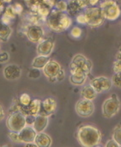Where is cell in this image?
Instances as JSON below:
<instances>
[{"label": "cell", "mask_w": 121, "mask_h": 147, "mask_svg": "<svg viewBox=\"0 0 121 147\" xmlns=\"http://www.w3.org/2000/svg\"><path fill=\"white\" fill-rule=\"evenodd\" d=\"M50 7L46 6V5L43 4V3L39 5V7H38V10H37V14H38L39 16L46 18L48 16V15L50 14Z\"/></svg>", "instance_id": "obj_24"}, {"label": "cell", "mask_w": 121, "mask_h": 147, "mask_svg": "<svg viewBox=\"0 0 121 147\" xmlns=\"http://www.w3.org/2000/svg\"><path fill=\"white\" fill-rule=\"evenodd\" d=\"M54 49V42L52 39H43L38 43L37 47V53L38 55L50 56Z\"/></svg>", "instance_id": "obj_13"}, {"label": "cell", "mask_w": 121, "mask_h": 147, "mask_svg": "<svg viewBox=\"0 0 121 147\" xmlns=\"http://www.w3.org/2000/svg\"><path fill=\"white\" fill-rule=\"evenodd\" d=\"M49 119L48 117L44 115L38 114L35 116V119L33 124V127L34 129L37 131V133L41 132L45 129V128L48 127Z\"/></svg>", "instance_id": "obj_17"}, {"label": "cell", "mask_w": 121, "mask_h": 147, "mask_svg": "<svg viewBox=\"0 0 121 147\" xmlns=\"http://www.w3.org/2000/svg\"><path fill=\"white\" fill-rule=\"evenodd\" d=\"M57 108V102L54 98L49 97L41 102V109L39 114L49 117L54 113Z\"/></svg>", "instance_id": "obj_12"}, {"label": "cell", "mask_w": 121, "mask_h": 147, "mask_svg": "<svg viewBox=\"0 0 121 147\" xmlns=\"http://www.w3.org/2000/svg\"><path fill=\"white\" fill-rule=\"evenodd\" d=\"M120 108V102L116 94H111L102 105V115L106 118H112L118 113Z\"/></svg>", "instance_id": "obj_4"}, {"label": "cell", "mask_w": 121, "mask_h": 147, "mask_svg": "<svg viewBox=\"0 0 121 147\" xmlns=\"http://www.w3.org/2000/svg\"><path fill=\"white\" fill-rule=\"evenodd\" d=\"M111 80L114 86L121 89V73H114Z\"/></svg>", "instance_id": "obj_26"}, {"label": "cell", "mask_w": 121, "mask_h": 147, "mask_svg": "<svg viewBox=\"0 0 121 147\" xmlns=\"http://www.w3.org/2000/svg\"><path fill=\"white\" fill-rule=\"evenodd\" d=\"M118 1H121V0H118Z\"/></svg>", "instance_id": "obj_50"}, {"label": "cell", "mask_w": 121, "mask_h": 147, "mask_svg": "<svg viewBox=\"0 0 121 147\" xmlns=\"http://www.w3.org/2000/svg\"><path fill=\"white\" fill-rule=\"evenodd\" d=\"M77 1L81 10H83V9H86L89 5V0H77Z\"/></svg>", "instance_id": "obj_34"}, {"label": "cell", "mask_w": 121, "mask_h": 147, "mask_svg": "<svg viewBox=\"0 0 121 147\" xmlns=\"http://www.w3.org/2000/svg\"><path fill=\"white\" fill-rule=\"evenodd\" d=\"M56 0H42V3L43 4L48 6V7H54L56 3Z\"/></svg>", "instance_id": "obj_38"}, {"label": "cell", "mask_w": 121, "mask_h": 147, "mask_svg": "<svg viewBox=\"0 0 121 147\" xmlns=\"http://www.w3.org/2000/svg\"><path fill=\"white\" fill-rule=\"evenodd\" d=\"M112 69L114 73H121V60H115L113 63Z\"/></svg>", "instance_id": "obj_33"}, {"label": "cell", "mask_w": 121, "mask_h": 147, "mask_svg": "<svg viewBox=\"0 0 121 147\" xmlns=\"http://www.w3.org/2000/svg\"><path fill=\"white\" fill-rule=\"evenodd\" d=\"M118 52H121V46H120V48H119Z\"/></svg>", "instance_id": "obj_48"}, {"label": "cell", "mask_w": 121, "mask_h": 147, "mask_svg": "<svg viewBox=\"0 0 121 147\" xmlns=\"http://www.w3.org/2000/svg\"><path fill=\"white\" fill-rule=\"evenodd\" d=\"M8 136L13 142L17 143V144L22 143L21 141H20V139L19 137V132H16V131H10V132L8 133Z\"/></svg>", "instance_id": "obj_29"}, {"label": "cell", "mask_w": 121, "mask_h": 147, "mask_svg": "<svg viewBox=\"0 0 121 147\" xmlns=\"http://www.w3.org/2000/svg\"><path fill=\"white\" fill-rule=\"evenodd\" d=\"M99 0H89V5L91 6H95L99 2Z\"/></svg>", "instance_id": "obj_43"}, {"label": "cell", "mask_w": 121, "mask_h": 147, "mask_svg": "<svg viewBox=\"0 0 121 147\" xmlns=\"http://www.w3.org/2000/svg\"><path fill=\"white\" fill-rule=\"evenodd\" d=\"M86 24L91 28H98L104 23L106 18L99 7L91 6L87 7L84 13Z\"/></svg>", "instance_id": "obj_3"}, {"label": "cell", "mask_w": 121, "mask_h": 147, "mask_svg": "<svg viewBox=\"0 0 121 147\" xmlns=\"http://www.w3.org/2000/svg\"><path fill=\"white\" fill-rule=\"evenodd\" d=\"M25 1H31V0H25Z\"/></svg>", "instance_id": "obj_49"}, {"label": "cell", "mask_w": 121, "mask_h": 147, "mask_svg": "<svg viewBox=\"0 0 121 147\" xmlns=\"http://www.w3.org/2000/svg\"><path fill=\"white\" fill-rule=\"evenodd\" d=\"M112 139L119 146H121V125H118L115 127L112 134Z\"/></svg>", "instance_id": "obj_23"}, {"label": "cell", "mask_w": 121, "mask_h": 147, "mask_svg": "<svg viewBox=\"0 0 121 147\" xmlns=\"http://www.w3.org/2000/svg\"><path fill=\"white\" fill-rule=\"evenodd\" d=\"M37 131L32 125H26L19 132V137L22 143L27 144L35 140Z\"/></svg>", "instance_id": "obj_16"}, {"label": "cell", "mask_w": 121, "mask_h": 147, "mask_svg": "<svg viewBox=\"0 0 121 147\" xmlns=\"http://www.w3.org/2000/svg\"><path fill=\"white\" fill-rule=\"evenodd\" d=\"M5 117V111L3 109V107L1 106V105L0 104V121H1Z\"/></svg>", "instance_id": "obj_42"}, {"label": "cell", "mask_w": 121, "mask_h": 147, "mask_svg": "<svg viewBox=\"0 0 121 147\" xmlns=\"http://www.w3.org/2000/svg\"><path fill=\"white\" fill-rule=\"evenodd\" d=\"M97 93L93 88L90 84L83 86L81 90V96L82 98L89 100H93L97 97Z\"/></svg>", "instance_id": "obj_19"}, {"label": "cell", "mask_w": 121, "mask_h": 147, "mask_svg": "<svg viewBox=\"0 0 121 147\" xmlns=\"http://www.w3.org/2000/svg\"><path fill=\"white\" fill-rule=\"evenodd\" d=\"M34 142L39 147H49L52 146V139L48 134L41 131L37 133Z\"/></svg>", "instance_id": "obj_18"}, {"label": "cell", "mask_w": 121, "mask_h": 147, "mask_svg": "<svg viewBox=\"0 0 121 147\" xmlns=\"http://www.w3.org/2000/svg\"><path fill=\"white\" fill-rule=\"evenodd\" d=\"M11 20H12L11 18L4 16V15H3L1 19V23L3 24H5V25H10V24L11 23Z\"/></svg>", "instance_id": "obj_39"}, {"label": "cell", "mask_w": 121, "mask_h": 147, "mask_svg": "<svg viewBox=\"0 0 121 147\" xmlns=\"http://www.w3.org/2000/svg\"><path fill=\"white\" fill-rule=\"evenodd\" d=\"M31 98L28 94L24 93L20 96L19 103L22 106H28L31 102Z\"/></svg>", "instance_id": "obj_27"}, {"label": "cell", "mask_w": 121, "mask_h": 147, "mask_svg": "<svg viewBox=\"0 0 121 147\" xmlns=\"http://www.w3.org/2000/svg\"><path fill=\"white\" fill-rule=\"evenodd\" d=\"M115 60H121V52H118L116 54V56H115Z\"/></svg>", "instance_id": "obj_45"}, {"label": "cell", "mask_w": 121, "mask_h": 147, "mask_svg": "<svg viewBox=\"0 0 121 147\" xmlns=\"http://www.w3.org/2000/svg\"><path fill=\"white\" fill-rule=\"evenodd\" d=\"M3 15L8 17V18H11V19H14V18H15V17L16 16V14L14 10V7H13V5H9L8 6L5 7Z\"/></svg>", "instance_id": "obj_28"}, {"label": "cell", "mask_w": 121, "mask_h": 147, "mask_svg": "<svg viewBox=\"0 0 121 147\" xmlns=\"http://www.w3.org/2000/svg\"><path fill=\"white\" fill-rule=\"evenodd\" d=\"M46 24L51 31L62 33L71 27L72 19L67 12L54 9L46 18Z\"/></svg>", "instance_id": "obj_2"}, {"label": "cell", "mask_w": 121, "mask_h": 147, "mask_svg": "<svg viewBox=\"0 0 121 147\" xmlns=\"http://www.w3.org/2000/svg\"><path fill=\"white\" fill-rule=\"evenodd\" d=\"M92 67L91 61L81 54H76L74 56L70 64V69L77 68V69H81L88 75L91 71Z\"/></svg>", "instance_id": "obj_7"}, {"label": "cell", "mask_w": 121, "mask_h": 147, "mask_svg": "<svg viewBox=\"0 0 121 147\" xmlns=\"http://www.w3.org/2000/svg\"><path fill=\"white\" fill-rule=\"evenodd\" d=\"M81 10L80 7L79 6L78 3H77V0H70L68 2V9L67 12L70 14L75 15Z\"/></svg>", "instance_id": "obj_22"}, {"label": "cell", "mask_w": 121, "mask_h": 147, "mask_svg": "<svg viewBox=\"0 0 121 147\" xmlns=\"http://www.w3.org/2000/svg\"><path fill=\"white\" fill-rule=\"evenodd\" d=\"M64 78H65V73H64L63 69H62L57 76H56V80H57V81H59V82H61V81H63L64 80Z\"/></svg>", "instance_id": "obj_40"}, {"label": "cell", "mask_w": 121, "mask_h": 147, "mask_svg": "<svg viewBox=\"0 0 121 147\" xmlns=\"http://www.w3.org/2000/svg\"><path fill=\"white\" fill-rule=\"evenodd\" d=\"M77 138L79 144L85 147L97 146L102 140V133L98 128L90 125H82L78 129Z\"/></svg>", "instance_id": "obj_1"}, {"label": "cell", "mask_w": 121, "mask_h": 147, "mask_svg": "<svg viewBox=\"0 0 121 147\" xmlns=\"http://www.w3.org/2000/svg\"><path fill=\"white\" fill-rule=\"evenodd\" d=\"M10 59V55L7 52H0V63L3 64L7 63Z\"/></svg>", "instance_id": "obj_32"}, {"label": "cell", "mask_w": 121, "mask_h": 147, "mask_svg": "<svg viewBox=\"0 0 121 147\" xmlns=\"http://www.w3.org/2000/svg\"><path fill=\"white\" fill-rule=\"evenodd\" d=\"M54 9L61 11V12H67L68 9V2H67L65 0H59V1H57L54 5Z\"/></svg>", "instance_id": "obj_25"}, {"label": "cell", "mask_w": 121, "mask_h": 147, "mask_svg": "<svg viewBox=\"0 0 121 147\" xmlns=\"http://www.w3.org/2000/svg\"><path fill=\"white\" fill-rule=\"evenodd\" d=\"M0 49H1V46H0Z\"/></svg>", "instance_id": "obj_52"}, {"label": "cell", "mask_w": 121, "mask_h": 147, "mask_svg": "<svg viewBox=\"0 0 121 147\" xmlns=\"http://www.w3.org/2000/svg\"><path fill=\"white\" fill-rule=\"evenodd\" d=\"M83 31L81 28L79 27H74L71 31V36L74 37V38H80L81 35H82Z\"/></svg>", "instance_id": "obj_30"}, {"label": "cell", "mask_w": 121, "mask_h": 147, "mask_svg": "<svg viewBox=\"0 0 121 147\" xmlns=\"http://www.w3.org/2000/svg\"><path fill=\"white\" fill-rule=\"evenodd\" d=\"M105 146L106 147H117V146H119L118 144H117V143L115 142V141L113 140V139H112V140L108 141Z\"/></svg>", "instance_id": "obj_41"}, {"label": "cell", "mask_w": 121, "mask_h": 147, "mask_svg": "<svg viewBox=\"0 0 121 147\" xmlns=\"http://www.w3.org/2000/svg\"><path fill=\"white\" fill-rule=\"evenodd\" d=\"M13 7H14V10L16 14H20L22 12V11H23V7H22V5L18 3H15V4L13 5Z\"/></svg>", "instance_id": "obj_36"}, {"label": "cell", "mask_w": 121, "mask_h": 147, "mask_svg": "<svg viewBox=\"0 0 121 147\" xmlns=\"http://www.w3.org/2000/svg\"><path fill=\"white\" fill-rule=\"evenodd\" d=\"M26 125L25 115L20 111L12 112L6 119V126L10 131L20 132Z\"/></svg>", "instance_id": "obj_6"}, {"label": "cell", "mask_w": 121, "mask_h": 147, "mask_svg": "<svg viewBox=\"0 0 121 147\" xmlns=\"http://www.w3.org/2000/svg\"><path fill=\"white\" fill-rule=\"evenodd\" d=\"M99 7L102 9L106 20L114 21L118 19L120 16V7L114 0H106L100 3Z\"/></svg>", "instance_id": "obj_5"}, {"label": "cell", "mask_w": 121, "mask_h": 147, "mask_svg": "<svg viewBox=\"0 0 121 147\" xmlns=\"http://www.w3.org/2000/svg\"><path fill=\"white\" fill-rule=\"evenodd\" d=\"M12 1V0H2L3 2H4V3H10L11 1Z\"/></svg>", "instance_id": "obj_47"}, {"label": "cell", "mask_w": 121, "mask_h": 147, "mask_svg": "<svg viewBox=\"0 0 121 147\" xmlns=\"http://www.w3.org/2000/svg\"><path fill=\"white\" fill-rule=\"evenodd\" d=\"M44 30L38 24H31L26 30V35L29 40L33 44H38L44 37Z\"/></svg>", "instance_id": "obj_10"}, {"label": "cell", "mask_w": 121, "mask_h": 147, "mask_svg": "<svg viewBox=\"0 0 121 147\" xmlns=\"http://www.w3.org/2000/svg\"><path fill=\"white\" fill-rule=\"evenodd\" d=\"M30 78L33 79H37L41 77V71L40 69H36V68H33L29 71V74H28Z\"/></svg>", "instance_id": "obj_31"}, {"label": "cell", "mask_w": 121, "mask_h": 147, "mask_svg": "<svg viewBox=\"0 0 121 147\" xmlns=\"http://www.w3.org/2000/svg\"><path fill=\"white\" fill-rule=\"evenodd\" d=\"M97 94L104 93L109 91L112 87V82L110 79L104 76L95 77L89 83Z\"/></svg>", "instance_id": "obj_9"}, {"label": "cell", "mask_w": 121, "mask_h": 147, "mask_svg": "<svg viewBox=\"0 0 121 147\" xmlns=\"http://www.w3.org/2000/svg\"><path fill=\"white\" fill-rule=\"evenodd\" d=\"M26 146H37V144H36L34 142L27 143V144H26Z\"/></svg>", "instance_id": "obj_46"}, {"label": "cell", "mask_w": 121, "mask_h": 147, "mask_svg": "<svg viewBox=\"0 0 121 147\" xmlns=\"http://www.w3.org/2000/svg\"><path fill=\"white\" fill-rule=\"evenodd\" d=\"M5 79L9 81H14L21 77L22 70L20 67L16 64H10L5 66L3 70Z\"/></svg>", "instance_id": "obj_11"}, {"label": "cell", "mask_w": 121, "mask_h": 147, "mask_svg": "<svg viewBox=\"0 0 121 147\" xmlns=\"http://www.w3.org/2000/svg\"><path fill=\"white\" fill-rule=\"evenodd\" d=\"M62 69L61 66L56 60H50L43 69V73L48 78L56 77Z\"/></svg>", "instance_id": "obj_15"}, {"label": "cell", "mask_w": 121, "mask_h": 147, "mask_svg": "<svg viewBox=\"0 0 121 147\" xmlns=\"http://www.w3.org/2000/svg\"><path fill=\"white\" fill-rule=\"evenodd\" d=\"M76 20L77 22L79 24H86V19H85V17L84 14H79L78 16H77Z\"/></svg>", "instance_id": "obj_37"}, {"label": "cell", "mask_w": 121, "mask_h": 147, "mask_svg": "<svg viewBox=\"0 0 121 147\" xmlns=\"http://www.w3.org/2000/svg\"><path fill=\"white\" fill-rule=\"evenodd\" d=\"M50 60V59L49 56L38 55L33 59L31 66L33 68H36V69H43V67L48 63Z\"/></svg>", "instance_id": "obj_21"}, {"label": "cell", "mask_w": 121, "mask_h": 147, "mask_svg": "<svg viewBox=\"0 0 121 147\" xmlns=\"http://www.w3.org/2000/svg\"><path fill=\"white\" fill-rule=\"evenodd\" d=\"M12 33V28L10 25H5L1 23L0 25V41L6 42L10 38Z\"/></svg>", "instance_id": "obj_20"}, {"label": "cell", "mask_w": 121, "mask_h": 147, "mask_svg": "<svg viewBox=\"0 0 121 147\" xmlns=\"http://www.w3.org/2000/svg\"><path fill=\"white\" fill-rule=\"evenodd\" d=\"M35 119V116L31 115H25V121L26 125H33Z\"/></svg>", "instance_id": "obj_35"}, {"label": "cell", "mask_w": 121, "mask_h": 147, "mask_svg": "<svg viewBox=\"0 0 121 147\" xmlns=\"http://www.w3.org/2000/svg\"><path fill=\"white\" fill-rule=\"evenodd\" d=\"M75 111L81 117H89L93 114L95 106L92 100L81 98L76 103Z\"/></svg>", "instance_id": "obj_8"}, {"label": "cell", "mask_w": 121, "mask_h": 147, "mask_svg": "<svg viewBox=\"0 0 121 147\" xmlns=\"http://www.w3.org/2000/svg\"><path fill=\"white\" fill-rule=\"evenodd\" d=\"M4 11V6H3V2L2 0H0V14Z\"/></svg>", "instance_id": "obj_44"}, {"label": "cell", "mask_w": 121, "mask_h": 147, "mask_svg": "<svg viewBox=\"0 0 121 147\" xmlns=\"http://www.w3.org/2000/svg\"><path fill=\"white\" fill-rule=\"evenodd\" d=\"M70 82L75 86H83L87 79L88 75L79 69H70Z\"/></svg>", "instance_id": "obj_14"}, {"label": "cell", "mask_w": 121, "mask_h": 147, "mask_svg": "<svg viewBox=\"0 0 121 147\" xmlns=\"http://www.w3.org/2000/svg\"><path fill=\"white\" fill-rule=\"evenodd\" d=\"M1 22H0V25H1Z\"/></svg>", "instance_id": "obj_51"}]
</instances>
